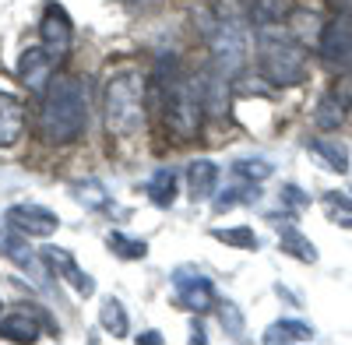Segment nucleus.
<instances>
[{"label":"nucleus","mask_w":352,"mask_h":345,"mask_svg":"<svg viewBox=\"0 0 352 345\" xmlns=\"http://www.w3.org/2000/svg\"><path fill=\"white\" fill-rule=\"evenodd\" d=\"M0 335L11 338V342H36L39 338V324L28 310H14L0 321Z\"/></svg>","instance_id":"dca6fc26"},{"label":"nucleus","mask_w":352,"mask_h":345,"mask_svg":"<svg viewBox=\"0 0 352 345\" xmlns=\"http://www.w3.org/2000/svg\"><path fill=\"white\" fill-rule=\"evenodd\" d=\"M212 53H215V67H222L226 74L240 71L247 64V32L236 21H219L212 32Z\"/></svg>","instance_id":"423d86ee"},{"label":"nucleus","mask_w":352,"mask_h":345,"mask_svg":"<svg viewBox=\"0 0 352 345\" xmlns=\"http://www.w3.org/2000/svg\"><path fill=\"white\" fill-rule=\"evenodd\" d=\"M222 310H219V318H222V328H226V335H243V313H240V307L236 303H219Z\"/></svg>","instance_id":"c85d7f7f"},{"label":"nucleus","mask_w":352,"mask_h":345,"mask_svg":"<svg viewBox=\"0 0 352 345\" xmlns=\"http://www.w3.org/2000/svg\"><path fill=\"white\" fill-rule=\"evenodd\" d=\"M345 120V99L338 92H328L324 99L317 102V113H314V124L320 131H335L338 124Z\"/></svg>","instance_id":"a211bd4d"},{"label":"nucleus","mask_w":352,"mask_h":345,"mask_svg":"<svg viewBox=\"0 0 352 345\" xmlns=\"http://www.w3.org/2000/svg\"><path fill=\"white\" fill-rule=\"evenodd\" d=\"M159 81L166 89V124H169V131L180 141H190L201 127V117H204L201 81H187L180 74H169V78H159Z\"/></svg>","instance_id":"7ed1b4c3"},{"label":"nucleus","mask_w":352,"mask_h":345,"mask_svg":"<svg viewBox=\"0 0 352 345\" xmlns=\"http://www.w3.org/2000/svg\"><path fill=\"white\" fill-rule=\"evenodd\" d=\"M232 169H236V177L254 180V183H261V180L272 177V162H264V159H240Z\"/></svg>","instance_id":"a878e982"},{"label":"nucleus","mask_w":352,"mask_h":345,"mask_svg":"<svg viewBox=\"0 0 352 345\" xmlns=\"http://www.w3.org/2000/svg\"><path fill=\"white\" fill-rule=\"evenodd\" d=\"M310 152L320 159V166L331 169V172H345L349 169V148L335 137H314L310 141Z\"/></svg>","instance_id":"2eb2a0df"},{"label":"nucleus","mask_w":352,"mask_h":345,"mask_svg":"<svg viewBox=\"0 0 352 345\" xmlns=\"http://www.w3.org/2000/svg\"><path fill=\"white\" fill-rule=\"evenodd\" d=\"M173 285H176V300H180L190 313H204L215 303V285L212 278H204L194 268H176L173 271Z\"/></svg>","instance_id":"6e6552de"},{"label":"nucleus","mask_w":352,"mask_h":345,"mask_svg":"<svg viewBox=\"0 0 352 345\" xmlns=\"http://www.w3.org/2000/svg\"><path fill=\"white\" fill-rule=\"evenodd\" d=\"M102 117L113 137H134L144 127V78L134 67L109 74L102 92Z\"/></svg>","instance_id":"f03ea898"},{"label":"nucleus","mask_w":352,"mask_h":345,"mask_svg":"<svg viewBox=\"0 0 352 345\" xmlns=\"http://www.w3.org/2000/svg\"><path fill=\"white\" fill-rule=\"evenodd\" d=\"M282 201H285V205H292V208H303V205H310V197H307L300 187H292V183L282 190Z\"/></svg>","instance_id":"c756f323"},{"label":"nucleus","mask_w":352,"mask_h":345,"mask_svg":"<svg viewBox=\"0 0 352 345\" xmlns=\"http://www.w3.org/2000/svg\"><path fill=\"white\" fill-rule=\"evenodd\" d=\"M240 194H243V190H226V194L215 201V208L226 212V208H232V205H240V201H247V197H240Z\"/></svg>","instance_id":"7c9ffc66"},{"label":"nucleus","mask_w":352,"mask_h":345,"mask_svg":"<svg viewBox=\"0 0 352 345\" xmlns=\"http://www.w3.org/2000/svg\"><path fill=\"white\" fill-rule=\"evenodd\" d=\"M187 183H190V194H194L197 201L212 197L215 187H219V166H215L212 159H194V162L187 166Z\"/></svg>","instance_id":"4468645a"},{"label":"nucleus","mask_w":352,"mask_h":345,"mask_svg":"<svg viewBox=\"0 0 352 345\" xmlns=\"http://www.w3.org/2000/svg\"><path fill=\"white\" fill-rule=\"evenodd\" d=\"M148 194L159 208H169L173 205V197H176V177H173V169H155L152 172V180H148Z\"/></svg>","instance_id":"4be33fe9"},{"label":"nucleus","mask_w":352,"mask_h":345,"mask_svg":"<svg viewBox=\"0 0 352 345\" xmlns=\"http://www.w3.org/2000/svg\"><path fill=\"white\" fill-rule=\"evenodd\" d=\"M99 321H102V328L109 331V335H127V310L116 303V300H106L102 303V313H99Z\"/></svg>","instance_id":"b1692460"},{"label":"nucleus","mask_w":352,"mask_h":345,"mask_svg":"<svg viewBox=\"0 0 352 345\" xmlns=\"http://www.w3.org/2000/svg\"><path fill=\"white\" fill-rule=\"evenodd\" d=\"M25 127V109L11 92H0V145H14Z\"/></svg>","instance_id":"ddd939ff"},{"label":"nucleus","mask_w":352,"mask_h":345,"mask_svg":"<svg viewBox=\"0 0 352 345\" xmlns=\"http://www.w3.org/2000/svg\"><path fill=\"white\" fill-rule=\"evenodd\" d=\"M282 18H285V4H282V0H254V4H250V21L257 28L282 25Z\"/></svg>","instance_id":"5701e85b"},{"label":"nucleus","mask_w":352,"mask_h":345,"mask_svg":"<svg viewBox=\"0 0 352 345\" xmlns=\"http://www.w3.org/2000/svg\"><path fill=\"white\" fill-rule=\"evenodd\" d=\"M53 56L43 49V46H28L25 53H21V60H18V78H21V85L28 92H36V96H43L46 89H50V81H53Z\"/></svg>","instance_id":"9d476101"},{"label":"nucleus","mask_w":352,"mask_h":345,"mask_svg":"<svg viewBox=\"0 0 352 345\" xmlns=\"http://www.w3.org/2000/svg\"><path fill=\"white\" fill-rule=\"evenodd\" d=\"M74 194H78V201H81L85 208H106V205H109V197H106V190H102L99 180L74 183Z\"/></svg>","instance_id":"393cba45"},{"label":"nucleus","mask_w":352,"mask_h":345,"mask_svg":"<svg viewBox=\"0 0 352 345\" xmlns=\"http://www.w3.org/2000/svg\"><path fill=\"white\" fill-rule=\"evenodd\" d=\"M317 49H320V60L328 67H335V71L349 67L352 64V14H338L320 28Z\"/></svg>","instance_id":"39448f33"},{"label":"nucleus","mask_w":352,"mask_h":345,"mask_svg":"<svg viewBox=\"0 0 352 345\" xmlns=\"http://www.w3.org/2000/svg\"><path fill=\"white\" fill-rule=\"evenodd\" d=\"M278 342H314V328L303 321H278L264 331V345H278Z\"/></svg>","instance_id":"f3484780"},{"label":"nucleus","mask_w":352,"mask_h":345,"mask_svg":"<svg viewBox=\"0 0 352 345\" xmlns=\"http://www.w3.org/2000/svg\"><path fill=\"white\" fill-rule=\"evenodd\" d=\"M39 39H43V49L53 56V60H64V56L71 53L74 25H71V18H67V11H64L60 4H46V8H43Z\"/></svg>","instance_id":"0eeeda50"},{"label":"nucleus","mask_w":352,"mask_h":345,"mask_svg":"<svg viewBox=\"0 0 352 345\" xmlns=\"http://www.w3.org/2000/svg\"><path fill=\"white\" fill-rule=\"evenodd\" d=\"M4 219H8L11 229H18L21 236H39V240L53 236L56 225H60V219L43 205H11Z\"/></svg>","instance_id":"1a4fd4ad"},{"label":"nucleus","mask_w":352,"mask_h":345,"mask_svg":"<svg viewBox=\"0 0 352 345\" xmlns=\"http://www.w3.org/2000/svg\"><path fill=\"white\" fill-rule=\"evenodd\" d=\"M43 261L56 271V275H64L74 289L81 293V296H92L96 293V282H92V275H85L81 268H78V261L67 254V250H60V247H46L43 250Z\"/></svg>","instance_id":"9b49d317"},{"label":"nucleus","mask_w":352,"mask_h":345,"mask_svg":"<svg viewBox=\"0 0 352 345\" xmlns=\"http://www.w3.org/2000/svg\"><path fill=\"white\" fill-rule=\"evenodd\" d=\"M138 342H148V345H159L162 338H159V331H144V335H138Z\"/></svg>","instance_id":"2f4dec72"},{"label":"nucleus","mask_w":352,"mask_h":345,"mask_svg":"<svg viewBox=\"0 0 352 345\" xmlns=\"http://www.w3.org/2000/svg\"><path fill=\"white\" fill-rule=\"evenodd\" d=\"M349 4H352V0H349Z\"/></svg>","instance_id":"473e14b6"},{"label":"nucleus","mask_w":352,"mask_h":345,"mask_svg":"<svg viewBox=\"0 0 352 345\" xmlns=\"http://www.w3.org/2000/svg\"><path fill=\"white\" fill-rule=\"evenodd\" d=\"M88 124V96L85 85L71 74H60L50 81L43 92V109H39V134L50 145H71L81 137Z\"/></svg>","instance_id":"f257e3e1"},{"label":"nucleus","mask_w":352,"mask_h":345,"mask_svg":"<svg viewBox=\"0 0 352 345\" xmlns=\"http://www.w3.org/2000/svg\"><path fill=\"white\" fill-rule=\"evenodd\" d=\"M278 243H282V250H285V254L296 257V261H307V265H314V261H317V250H314V243L300 233V229L285 225L282 233H278Z\"/></svg>","instance_id":"6ab92c4d"},{"label":"nucleus","mask_w":352,"mask_h":345,"mask_svg":"<svg viewBox=\"0 0 352 345\" xmlns=\"http://www.w3.org/2000/svg\"><path fill=\"white\" fill-rule=\"evenodd\" d=\"M109 247H113L116 254H120V257H127V261H138V257L148 254L144 240H127L124 233H109Z\"/></svg>","instance_id":"bb28decb"},{"label":"nucleus","mask_w":352,"mask_h":345,"mask_svg":"<svg viewBox=\"0 0 352 345\" xmlns=\"http://www.w3.org/2000/svg\"><path fill=\"white\" fill-rule=\"evenodd\" d=\"M0 307H4V303H0Z\"/></svg>","instance_id":"72a5a7b5"},{"label":"nucleus","mask_w":352,"mask_h":345,"mask_svg":"<svg viewBox=\"0 0 352 345\" xmlns=\"http://www.w3.org/2000/svg\"><path fill=\"white\" fill-rule=\"evenodd\" d=\"M215 240L229 243V247H257V236H254V229H215Z\"/></svg>","instance_id":"cd10ccee"},{"label":"nucleus","mask_w":352,"mask_h":345,"mask_svg":"<svg viewBox=\"0 0 352 345\" xmlns=\"http://www.w3.org/2000/svg\"><path fill=\"white\" fill-rule=\"evenodd\" d=\"M320 205H324V215H328L335 225L352 229V197H345V194H338V190H328L324 197H320Z\"/></svg>","instance_id":"412c9836"},{"label":"nucleus","mask_w":352,"mask_h":345,"mask_svg":"<svg viewBox=\"0 0 352 345\" xmlns=\"http://www.w3.org/2000/svg\"><path fill=\"white\" fill-rule=\"evenodd\" d=\"M201 99H204V109L212 117H226V106H229V81H226V71H204L201 74Z\"/></svg>","instance_id":"f8f14e48"},{"label":"nucleus","mask_w":352,"mask_h":345,"mask_svg":"<svg viewBox=\"0 0 352 345\" xmlns=\"http://www.w3.org/2000/svg\"><path fill=\"white\" fill-rule=\"evenodd\" d=\"M0 254L8 257V261L21 265V268H36V257L28 254V247L21 243V233L14 229V233H8V229H0Z\"/></svg>","instance_id":"aec40b11"},{"label":"nucleus","mask_w":352,"mask_h":345,"mask_svg":"<svg viewBox=\"0 0 352 345\" xmlns=\"http://www.w3.org/2000/svg\"><path fill=\"white\" fill-rule=\"evenodd\" d=\"M307 67V53L300 43L289 39H268L261 49V74L272 85H296Z\"/></svg>","instance_id":"20e7f679"}]
</instances>
